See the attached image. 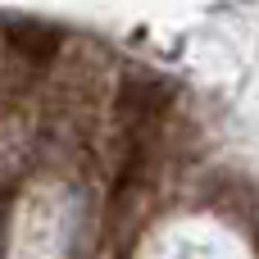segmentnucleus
Instances as JSON below:
<instances>
[{"instance_id": "f257e3e1", "label": "nucleus", "mask_w": 259, "mask_h": 259, "mask_svg": "<svg viewBox=\"0 0 259 259\" xmlns=\"http://www.w3.org/2000/svg\"><path fill=\"white\" fill-rule=\"evenodd\" d=\"M5 32H9V41L18 46V55H32L36 64H46V59L59 50V32H50V27H41V23H9Z\"/></svg>"}]
</instances>
